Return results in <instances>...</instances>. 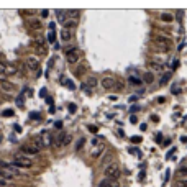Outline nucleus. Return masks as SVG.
<instances>
[{"mask_svg": "<svg viewBox=\"0 0 187 187\" xmlns=\"http://www.w3.org/2000/svg\"><path fill=\"white\" fill-rule=\"evenodd\" d=\"M138 110H140V107H138V105H131V108H130V112H131V113H135Z\"/></svg>", "mask_w": 187, "mask_h": 187, "instance_id": "79ce46f5", "label": "nucleus"}, {"mask_svg": "<svg viewBox=\"0 0 187 187\" xmlns=\"http://www.w3.org/2000/svg\"><path fill=\"white\" fill-rule=\"evenodd\" d=\"M154 41H156L158 44H161V49L162 51H169L171 49V44H172V41H171L168 36H162V35L154 36Z\"/></svg>", "mask_w": 187, "mask_h": 187, "instance_id": "20e7f679", "label": "nucleus"}, {"mask_svg": "<svg viewBox=\"0 0 187 187\" xmlns=\"http://www.w3.org/2000/svg\"><path fill=\"white\" fill-rule=\"evenodd\" d=\"M41 140H43V146H44V148H48V146H51L53 143H54V136H53L51 133H46V131L41 135Z\"/></svg>", "mask_w": 187, "mask_h": 187, "instance_id": "9b49d317", "label": "nucleus"}, {"mask_svg": "<svg viewBox=\"0 0 187 187\" xmlns=\"http://www.w3.org/2000/svg\"><path fill=\"white\" fill-rule=\"evenodd\" d=\"M112 161H113V156L108 153V154H105V156L102 158V162H100V164H102V168H108V166L112 164Z\"/></svg>", "mask_w": 187, "mask_h": 187, "instance_id": "f3484780", "label": "nucleus"}, {"mask_svg": "<svg viewBox=\"0 0 187 187\" xmlns=\"http://www.w3.org/2000/svg\"><path fill=\"white\" fill-rule=\"evenodd\" d=\"M0 166L2 168H5L7 171H8L10 174H13V176H20V169L17 168V166H13L12 162H7V161H0Z\"/></svg>", "mask_w": 187, "mask_h": 187, "instance_id": "423d86ee", "label": "nucleus"}, {"mask_svg": "<svg viewBox=\"0 0 187 187\" xmlns=\"http://www.w3.org/2000/svg\"><path fill=\"white\" fill-rule=\"evenodd\" d=\"M85 69H87V66H85V64H80V66H77L76 67V71H74V74L79 77V76H82L84 72H85Z\"/></svg>", "mask_w": 187, "mask_h": 187, "instance_id": "b1692460", "label": "nucleus"}, {"mask_svg": "<svg viewBox=\"0 0 187 187\" xmlns=\"http://www.w3.org/2000/svg\"><path fill=\"white\" fill-rule=\"evenodd\" d=\"M2 115L3 117H12L13 115V110H5V112H2Z\"/></svg>", "mask_w": 187, "mask_h": 187, "instance_id": "58836bf2", "label": "nucleus"}, {"mask_svg": "<svg viewBox=\"0 0 187 187\" xmlns=\"http://www.w3.org/2000/svg\"><path fill=\"white\" fill-rule=\"evenodd\" d=\"M7 67L8 66H7L3 61H0V72H2V74H7Z\"/></svg>", "mask_w": 187, "mask_h": 187, "instance_id": "72a5a7b5", "label": "nucleus"}, {"mask_svg": "<svg viewBox=\"0 0 187 187\" xmlns=\"http://www.w3.org/2000/svg\"><path fill=\"white\" fill-rule=\"evenodd\" d=\"M130 121H131V123H136L138 120H136V117H135V115H131V117H130Z\"/></svg>", "mask_w": 187, "mask_h": 187, "instance_id": "8fccbe9b", "label": "nucleus"}, {"mask_svg": "<svg viewBox=\"0 0 187 187\" xmlns=\"http://www.w3.org/2000/svg\"><path fill=\"white\" fill-rule=\"evenodd\" d=\"M41 17H43V18L48 17V10H43V12H41Z\"/></svg>", "mask_w": 187, "mask_h": 187, "instance_id": "5fc2aeb1", "label": "nucleus"}, {"mask_svg": "<svg viewBox=\"0 0 187 187\" xmlns=\"http://www.w3.org/2000/svg\"><path fill=\"white\" fill-rule=\"evenodd\" d=\"M67 108H69V112H71V113H76V110H77L76 104H69V105H67Z\"/></svg>", "mask_w": 187, "mask_h": 187, "instance_id": "e433bc0d", "label": "nucleus"}, {"mask_svg": "<svg viewBox=\"0 0 187 187\" xmlns=\"http://www.w3.org/2000/svg\"><path fill=\"white\" fill-rule=\"evenodd\" d=\"M23 153H28V154H38V153H39V148H36V146H25V148H23Z\"/></svg>", "mask_w": 187, "mask_h": 187, "instance_id": "aec40b11", "label": "nucleus"}, {"mask_svg": "<svg viewBox=\"0 0 187 187\" xmlns=\"http://www.w3.org/2000/svg\"><path fill=\"white\" fill-rule=\"evenodd\" d=\"M171 143V138H168V140H164V146H168Z\"/></svg>", "mask_w": 187, "mask_h": 187, "instance_id": "13d9d810", "label": "nucleus"}, {"mask_svg": "<svg viewBox=\"0 0 187 187\" xmlns=\"http://www.w3.org/2000/svg\"><path fill=\"white\" fill-rule=\"evenodd\" d=\"M80 56H82V53L77 49V48H72V49H69L66 53V61L71 64V66H76V64H79Z\"/></svg>", "mask_w": 187, "mask_h": 187, "instance_id": "f257e3e1", "label": "nucleus"}, {"mask_svg": "<svg viewBox=\"0 0 187 187\" xmlns=\"http://www.w3.org/2000/svg\"><path fill=\"white\" fill-rule=\"evenodd\" d=\"M0 177H2V179H7V181H8V179L13 177V174H10L5 168H2V166H0Z\"/></svg>", "mask_w": 187, "mask_h": 187, "instance_id": "4be33fe9", "label": "nucleus"}, {"mask_svg": "<svg viewBox=\"0 0 187 187\" xmlns=\"http://www.w3.org/2000/svg\"><path fill=\"white\" fill-rule=\"evenodd\" d=\"M171 92L177 95V93H181V87H179L177 84H172V87H171Z\"/></svg>", "mask_w": 187, "mask_h": 187, "instance_id": "2f4dec72", "label": "nucleus"}, {"mask_svg": "<svg viewBox=\"0 0 187 187\" xmlns=\"http://www.w3.org/2000/svg\"><path fill=\"white\" fill-rule=\"evenodd\" d=\"M84 143H85V138L80 136L79 140L76 141V151H80V149H82V146H84Z\"/></svg>", "mask_w": 187, "mask_h": 187, "instance_id": "bb28decb", "label": "nucleus"}, {"mask_svg": "<svg viewBox=\"0 0 187 187\" xmlns=\"http://www.w3.org/2000/svg\"><path fill=\"white\" fill-rule=\"evenodd\" d=\"M159 18H161V22H166V23H171V22L174 20V17H172L171 13H161Z\"/></svg>", "mask_w": 187, "mask_h": 187, "instance_id": "393cba45", "label": "nucleus"}, {"mask_svg": "<svg viewBox=\"0 0 187 187\" xmlns=\"http://www.w3.org/2000/svg\"><path fill=\"white\" fill-rule=\"evenodd\" d=\"M71 141H72V135H71V133H67V135H66V136H64V141H63V146H67L69 143H71Z\"/></svg>", "mask_w": 187, "mask_h": 187, "instance_id": "7c9ffc66", "label": "nucleus"}, {"mask_svg": "<svg viewBox=\"0 0 187 187\" xmlns=\"http://www.w3.org/2000/svg\"><path fill=\"white\" fill-rule=\"evenodd\" d=\"M33 143H35L36 148H44V146H43V140H41V136H35V138H33Z\"/></svg>", "mask_w": 187, "mask_h": 187, "instance_id": "cd10ccee", "label": "nucleus"}, {"mask_svg": "<svg viewBox=\"0 0 187 187\" xmlns=\"http://www.w3.org/2000/svg\"><path fill=\"white\" fill-rule=\"evenodd\" d=\"M54 39H56L54 31H49V33H48V41H49V43H54Z\"/></svg>", "mask_w": 187, "mask_h": 187, "instance_id": "c9c22d12", "label": "nucleus"}, {"mask_svg": "<svg viewBox=\"0 0 187 187\" xmlns=\"http://www.w3.org/2000/svg\"><path fill=\"white\" fill-rule=\"evenodd\" d=\"M115 79H113L112 76H105L102 77V80H100V85H102V89H105V90H110V89L115 87Z\"/></svg>", "mask_w": 187, "mask_h": 187, "instance_id": "39448f33", "label": "nucleus"}, {"mask_svg": "<svg viewBox=\"0 0 187 187\" xmlns=\"http://www.w3.org/2000/svg\"><path fill=\"white\" fill-rule=\"evenodd\" d=\"M174 153H176V148H172V149H171V151L168 153V156H166V158H168V159H169V158H171V156H172V154H174Z\"/></svg>", "mask_w": 187, "mask_h": 187, "instance_id": "c03bdc74", "label": "nucleus"}, {"mask_svg": "<svg viewBox=\"0 0 187 187\" xmlns=\"http://www.w3.org/2000/svg\"><path fill=\"white\" fill-rule=\"evenodd\" d=\"M156 141H158V143H161V141H162V135H161V133H158V135H156Z\"/></svg>", "mask_w": 187, "mask_h": 187, "instance_id": "49530a36", "label": "nucleus"}, {"mask_svg": "<svg viewBox=\"0 0 187 187\" xmlns=\"http://www.w3.org/2000/svg\"><path fill=\"white\" fill-rule=\"evenodd\" d=\"M12 164L17 166V168H31L33 166V161L30 159V158H25V156H17L13 161H12Z\"/></svg>", "mask_w": 187, "mask_h": 187, "instance_id": "7ed1b4c3", "label": "nucleus"}, {"mask_svg": "<svg viewBox=\"0 0 187 187\" xmlns=\"http://www.w3.org/2000/svg\"><path fill=\"white\" fill-rule=\"evenodd\" d=\"M143 79L146 80V82H151V80H153V74H151V71H148V72H146Z\"/></svg>", "mask_w": 187, "mask_h": 187, "instance_id": "f704fd0d", "label": "nucleus"}, {"mask_svg": "<svg viewBox=\"0 0 187 187\" xmlns=\"http://www.w3.org/2000/svg\"><path fill=\"white\" fill-rule=\"evenodd\" d=\"M76 26H77V20H67L63 25L64 30H72V28H76Z\"/></svg>", "mask_w": 187, "mask_h": 187, "instance_id": "6ab92c4d", "label": "nucleus"}, {"mask_svg": "<svg viewBox=\"0 0 187 187\" xmlns=\"http://www.w3.org/2000/svg\"><path fill=\"white\" fill-rule=\"evenodd\" d=\"M0 80H2V82H5V74H2V72H0Z\"/></svg>", "mask_w": 187, "mask_h": 187, "instance_id": "6e6d98bb", "label": "nucleus"}, {"mask_svg": "<svg viewBox=\"0 0 187 187\" xmlns=\"http://www.w3.org/2000/svg\"><path fill=\"white\" fill-rule=\"evenodd\" d=\"M104 151H105V146H104V144H97L95 148H93L92 151H90V156L93 158V159H97L99 156H102Z\"/></svg>", "mask_w": 187, "mask_h": 187, "instance_id": "f8f14e48", "label": "nucleus"}, {"mask_svg": "<svg viewBox=\"0 0 187 187\" xmlns=\"http://www.w3.org/2000/svg\"><path fill=\"white\" fill-rule=\"evenodd\" d=\"M136 100H138V95H131V97H130V102H136Z\"/></svg>", "mask_w": 187, "mask_h": 187, "instance_id": "09e8293b", "label": "nucleus"}, {"mask_svg": "<svg viewBox=\"0 0 187 187\" xmlns=\"http://www.w3.org/2000/svg\"><path fill=\"white\" fill-rule=\"evenodd\" d=\"M17 74V67L15 66H8L7 67V76H15Z\"/></svg>", "mask_w": 187, "mask_h": 187, "instance_id": "c756f323", "label": "nucleus"}, {"mask_svg": "<svg viewBox=\"0 0 187 187\" xmlns=\"http://www.w3.org/2000/svg\"><path fill=\"white\" fill-rule=\"evenodd\" d=\"M133 143H141V136H131Z\"/></svg>", "mask_w": 187, "mask_h": 187, "instance_id": "ea45409f", "label": "nucleus"}, {"mask_svg": "<svg viewBox=\"0 0 187 187\" xmlns=\"http://www.w3.org/2000/svg\"><path fill=\"white\" fill-rule=\"evenodd\" d=\"M148 67H149V71H151V72H154V71L161 72L162 69H164L162 63H156V61H149V63H148Z\"/></svg>", "mask_w": 187, "mask_h": 187, "instance_id": "ddd939ff", "label": "nucleus"}, {"mask_svg": "<svg viewBox=\"0 0 187 187\" xmlns=\"http://www.w3.org/2000/svg\"><path fill=\"white\" fill-rule=\"evenodd\" d=\"M39 95H41V97L46 95V89H41V90H39Z\"/></svg>", "mask_w": 187, "mask_h": 187, "instance_id": "603ef678", "label": "nucleus"}, {"mask_svg": "<svg viewBox=\"0 0 187 187\" xmlns=\"http://www.w3.org/2000/svg\"><path fill=\"white\" fill-rule=\"evenodd\" d=\"M54 127H56V128H63V121H61V120L54 121Z\"/></svg>", "mask_w": 187, "mask_h": 187, "instance_id": "37998d69", "label": "nucleus"}, {"mask_svg": "<svg viewBox=\"0 0 187 187\" xmlns=\"http://www.w3.org/2000/svg\"><path fill=\"white\" fill-rule=\"evenodd\" d=\"M59 36H61V39H63V41H71L72 39V31L71 30H61V33H59Z\"/></svg>", "mask_w": 187, "mask_h": 187, "instance_id": "dca6fc26", "label": "nucleus"}, {"mask_svg": "<svg viewBox=\"0 0 187 187\" xmlns=\"http://www.w3.org/2000/svg\"><path fill=\"white\" fill-rule=\"evenodd\" d=\"M89 130H90L92 133H95V131H97V127H89Z\"/></svg>", "mask_w": 187, "mask_h": 187, "instance_id": "4d7b16f0", "label": "nucleus"}, {"mask_svg": "<svg viewBox=\"0 0 187 187\" xmlns=\"http://www.w3.org/2000/svg\"><path fill=\"white\" fill-rule=\"evenodd\" d=\"M26 66H28V69H31V71H38L39 69L38 58H35V56H28L26 58Z\"/></svg>", "mask_w": 187, "mask_h": 187, "instance_id": "0eeeda50", "label": "nucleus"}, {"mask_svg": "<svg viewBox=\"0 0 187 187\" xmlns=\"http://www.w3.org/2000/svg\"><path fill=\"white\" fill-rule=\"evenodd\" d=\"M56 17H58V22L63 23V25L69 20L67 18V12H64V10H56Z\"/></svg>", "mask_w": 187, "mask_h": 187, "instance_id": "2eb2a0df", "label": "nucleus"}, {"mask_svg": "<svg viewBox=\"0 0 187 187\" xmlns=\"http://www.w3.org/2000/svg\"><path fill=\"white\" fill-rule=\"evenodd\" d=\"M100 84V80L97 79L95 76H89L87 77V80H85V85H87L89 89H93V87H97V85Z\"/></svg>", "mask_w": 187, "mask_h": 187, "instance_id": "4468645a", "label": "nucleus"}, {"mask_svg": "<svg viewBox=\"0 0 187 187\" xmlns=\"http://www.w3.org/2000/svg\"><path fill=\"white\" fill-rule=\"evenodd\" d=\"M30 117H31V118H39V113H35V112H31V113H30Z\"/></svg>", "mask_w": 187, "mask_h": 187, "instance_id": "de8ad7c7", "label": "nucleus"}, {"mask_svg": "<svg viewBox=\"0 0 187 187\" xmlns=\"http://www.w3.org/2000/svg\"><path fill=\"white\" fill-rule=\"evenodd\" d=\"M117 90H123V82H121V80L117 82Z\"/></svg>", "mask_w": 187, "mask_h": 187, "instance_id": "a19ab883", "label": "nucleus"}, {"mask_svg": "<svg viewBox=\"0 0 187 187\" xmlns=\"http://www.w3.org/2000/svg\"><path fill=\"white\" fill-rule=\"evenodd\" d=\"M128 82L133 84V85H140V84H143V80L138 79V77H135V76H130V77H128Z\"/></svg>", "mask_w": 187, "mask_h": 187, "instance_id": "a878e982", "label": "nucleus"}, {"mask_svg": "<svg viewBox=\"0 0 187 187\" xmlns=\"http://www.w3.org/2000/svg\"><path fill=\"white\" fill-rule=\"evenodd\" d=\"M172 187H187V177H179Z\"/></svg>", "mask_w": 187, "mask_h": 187, "instance_id": "5701e85b", "label": "nucleus"}, {"mask_svg": "<svg viewBox=\"0 0 187 187\" xmlns=\"http://www.w3.org/2000/svg\"><path fill=\"white\" fill-rule=\"evenodd\" d=\"M121 171H120V166L117 164V162H112L108 168H105V177L108 179H113V181H117V179L120 177Z\"/></svg>", "mask_w": 187, "mask_h": 187, "instance_id": "f03ea898", "label": "nucleus"}, {"mask_svg": "<svg viewBox=\"0 0 187 187\" xmlns=\"http://www.w3.org/2000/svg\"><path fill=\"white\" fill-rule=\"evenodd\" d=\"M26 25H28V28H31V30H41L43 23L39 18H26Z\"/></svg>", "mask_w": 187, "mask_h": 187, "instance_id": "1a4fd4ad", "label": "nucleus"}, {"mask_svg": "<svg viewBox=\"0 0 187 187\" xmlns=\"http://www.w3.org/2000/svg\"><path fill=\"white\" fill-rule=\"evenodd\" d=\"M67 87H69V89H74V84H72V80H67Z\"/></svg>", "mask_w": 187, "mask_h": 187, "instance_id": "3c124183", "label": "nucleus"}, {"mask_svg": "<svg viewBox=\"0 0 187 187\" xmlns=\"http://www.w3.org/2000/svg\"><path fill=\"white\" fill-rule=\"evenodd\" d=\"M177 176L179 177H187V168H182L177 171Z\"/></svg>", "mask_w": 187, "mask_h": 187, "instance_id": "473e14b6", "label": "nucleus"}, {"mask_svg": "<svg viewBox=\"0 0 187 187\" xmlns=\"http://www.w3.org/2000/svg\"><path fill=\"white\" fill-rule=\"evenodd\" d=\"M0 187H8V181L7 179H0Z\"/></svg>", "mask_w": 187, "mask_h": 187, "instance_id": "4c0bfd02", "label": "nucleus"}, {"mask_svg": "<svg viewBox=\"0 0 187 187\" xmlns=\"http://www.w3.org/2000/svg\"><path fill=\"white\" fill-rule=\"evenodd\" d=\"M99 187H120V184L113 179H108V177H104L102 181L99 182Z\"/></svg>", "mask_w": 187, "mask_h": 187, "instance_id": "9d476101", "label": "nucleus"}, {"mask_svg": "<svg viewBox=\"0 0 187 187\" xmlns=\"http://www.w3.org/2000/svg\"><path fill=\"white\" fill-rule=\"evenodd\" d=\"M171 76H172V72H164L162 77L159 79V85H166V84H168L169 79H171Z\"/></svg>", "mask_w": 187, "mask_h": 187, "instance_id": "412c9836", "label": "nucleus"}, {"mask_svg": "<svg viewBox=\"0 0 187 187\" xmlns=\"http://www.w3.org/2000/svg\"><path fill=\"white\" fill-rule=\"evenodd\" d=\"M158 102H159V104H164L166 99H164V97H159V99H158Z\"/></svg>", "mask_w": 187, "mask_h": 187, "instance_id": "864d4df0", "label": "nucleus"}, {"mask_svg": "<svg viewBox=\"0 0 187 187\" xmlns=\"http://www.w3.org/2000/svg\"><path fill=\"white\" fill-rule=\"evenodd\" d=\"M0 90H2L3 93H7V95H13V93H15V85L5 80V82L0 84Z\"/></svg>", "mask_w": 187, "mask_h": 187, "instance_id": "6e6552de", "label": "nucleus"}, {"mask_svg": "<svg viewBox=\"0 0 187 187\" xmlns=\"http://www.w3.org/2000/svg\"><path fill=\"white\" fill-rule=\"evenodd\" d=\"M35 49H36V54H39V56H44V54H46V46H44L43 43L35 44Z\"/></svg>", "mask_w": 187, "mask_h": 187, "instance_id": "a211bd4d", "label": "nucleus"}, {"mask_svg": "<svg viewBox=\"0 0 187 187\" xmlns=\"http://www.w3.org/2000/svg\"><path fill=\"white\" fill-rule=\"evenodd\" d=\"M77 15H79V10H67V18L69 20H76Z\"/></svg>", "mask_w": 187, "mask_h": 187, "instance_id": "c85d7f7f", "label": "nucleus"}, {"mask_svg": "<svg viewBox=\"0 0 187 187\" xmlns=\"http://www.w3.org/2000/svg\"><path fill=\"white\" fill-rule=\"evenodd\" d=\"M17 105H18V107H22V105H23V99H22V97H18V99H17Z\"/></svg>", "mask_w": 187, "mask_h": 187, "instance_id": "a18cd8bd", "label": "nucleus"}]
</instances>
